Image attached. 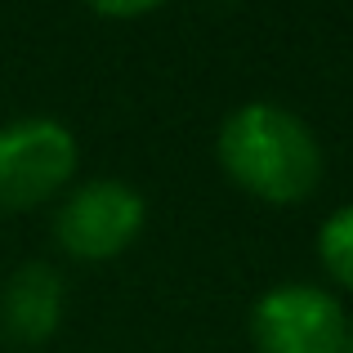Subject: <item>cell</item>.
Wrapping results in <instances>:
<instances>
[{
  "label": "cell",
  "mask_w": 353,
  "mask_h": 353,
  "mask_svg": "<svg viewBox=\"0 0 353 353\" xmlns=\"http://www.w3.org/2000/svg\"><path fill=\"white\" fill-rule=\"evenodd\" d=\"M77 174V134L54 117L0 125V206L32 210L68 188Z\"/></svg>",
  "instance_id": "7a4b0ae2"
},
{
  "label": "cell",
  "mask_w": 353,
  "mask_h": 353,
  "mask_svg": "<svg viewBox=\"0 0 353 353\" xmlns=\"http://www.w3.org/2000/svg\"><path fill=\"white\" fill-rule=\"evenodd\" d=\"M94 14L103 18H139V14H152V9H161L165 0H85Z\"/></svg>",
  "instance_id": "52a82bcc"
},
{
  "label": "cell",
  "mask_w": 353,
  "mask_h": 353,
  "mask_svg": "<svg viewBox=\"0 0 353 353\" xmlns=\"http://www.w3.org/2000/svg\"><path fill=\"white\" fill-rule=\"evenodd\" d=\"M224 174L241 192L273 206H295L322 183V143L309 121L282 103H241L224 117L215 139Z\"/></svg>",
  "instance_id": "6da1fadb"
},
{
  "label": "cell",
  "mask_w": 353,
  "mask_h": 353,
  "mask_svg": "<svg viewBox=\"0 0 353 353\" xmlns=\"http://www.w3.org/2000/svg\"><path fill=\"white\" fill-rule=\"evenodd\" d=\"M255 353H349V318L336 295L309 282H282L250 309Z\"/></svg>",
  "instance_id": "3957f363"
},
{
  "label": "cell",
  "mask_w": 353,
  "mask_h": 353,
  "mask_svg": "<svg viewBox=\"0 0 353 353\" xmlns=\"http://www.w3.org/2000/svg\"><path fill=\"white\" fill-rule=\"evenodd\" d=\"M143 197L121 179H90L68 192V201L54 215V241L72 259H117L139 233H143Z\"/></svg>",
  "instance_id": "277c9868"
},
{
  "label": "cell",
  "mask_w": 353,
  "mask_h": 353,
  "mask_svg": "<svg viewBox=\"0 0 353 353\" xmlns=\"http://www.w3.org/2000/svg\"><path fill=\"white\" fill-rule=\"evenodd\" d=\"M318 255H322V268L345 291H353V201L331 210L327 224L318 228Z\"/></svg>",
  "instance_id": "8992f818"
},
{
  "label": "cell",
  "mask_w": 353,
  "mask_h": 353,
  "mask_svg": "<svg viewBox=\"0 0 353 353\" xmlns=\"http://www.w3.org/2000/svg\"><path fill=\"white\" fill-rule=\"evenodd\" d=\"M63 322V277L50 264L14 268L0 291V331L18 345H45Z\"/></svg>",
  "instance_id": "5b68a950"
},
{
  "label": "cell",
  "mask_w": 353,
  "mask_h": 353,
  "mask_svg": "<svg viewBox=\"0 0 353 353\" xmlns=\"http://www.w3.org/2000/svg\"><path fill=\"white\" fill-rule=\"evenodd\" d=\"M349 353H353V327H349Z\"/></svg>",
  "instance_id": "ba28073f"
}]
</instances>
